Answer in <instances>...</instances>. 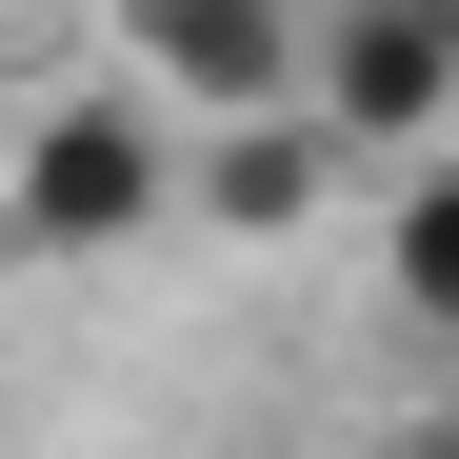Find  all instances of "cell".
<instances>
[{"instance_id": "7a4b0ae2", "label": "cell", "mask_w": 459, "mask_h": 459, "mask_svg": "<svg viewBox=\"0 0 459 459\" xmlns=\"http://www.w3.org/2000/svg\"><path fill=\"white\" fill-rule=\"evenodd\" d=\"M120 60H140V100H180L200 140L320 100V21H299V0H120Z\"/></svg>"}, {"instance_id": "8992f818", "label": "cell", "mask_w": 459, "mask_h": 459, "mask_svg": "<svg viewBox=\"0 0 459 459\" xmlns=\"http://www.w3.org/2000/svg\"><path fill=\"white\" fill-rule=\"evenodd\" d=\"M379 459H459V420H400V439H379Z\"/></svg>"}, {"instance_id": "277c9868", "label": "cell", "mask_w": 459, "mask_h": 459, "mask_svg": "<svg viewBox=\"0 0 459 459\" xmlns=\"http://www.w3.org/2000/svg\"><path fill=\"white\" fill-rule=\"evenodd\" d=\"M320 180H340V120H320V100H299V120H240V140H200V220H240V240H280Z\"/></svg>"}, {"instance_id": "6da1fadb", "label": "cell", "mask_w": 459, "mask_h": 459, "mask_svg": "<svg viewBox=\"0 0 459 459\" xmlns=\"http://www.w3.org/2000/svg\"><path fill=\"white\" fill-rule=\"evenodd\" d=\"M160 200H180V140L140 81H81V100H40L21 140V240L40 260H120V240H160Z\"/></svg>"}, {"instance_id": "3957f363", "label": "cell", "mask_w": 459, "mask_h": 459, "mask_svg": "<svg viewBox=\"0 0 459 459\" xmlns=\"http://www.w3.org/2000/svg\"><path fill=\"white\" fill-rule=\"evenodd\" d=\"M320 120L340 160H459V0H340L320 21Z\"/></svg>"}, {"instance_id": "5b68a950", "label": "cell", "mask_w": 459, "mask_h": 459, "mask_svg": "<svg viewBox=\"0 0 459 459\" xmlns=\"http://www.w3.org/2000/svg\"><path fill=\"white\" fill-rule=\"evenodd\" d=\"M379 299H400L420 340H459V160H420L379 200Z\"/></svg>"}]
</instances>
